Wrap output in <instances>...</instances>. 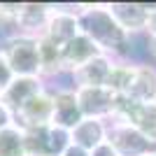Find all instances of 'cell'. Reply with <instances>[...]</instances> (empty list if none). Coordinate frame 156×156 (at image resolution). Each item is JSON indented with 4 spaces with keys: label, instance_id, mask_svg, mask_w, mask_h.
I'll list each match as a JSON object with an SVG mask.
<instances>
[{
    "label": "cell",
    "instance_id": "obj_27",
    "mask_svg": "<svg viewBox=\"0 0 156 156\" xmlns=\"http://www.w3.org/2000/svg\"><path fill=\"white\" fill-rule=\"evenodd\" d=\"M142 156H156V149H151V151H147V154H142Z\"/></svg>",
    "mask_w": 156,
    "mask_h": 156
},
{
    "label": "cell",
    "instance_id": "obj_14",
    "mask_svg": "<svg viewBox=\"0 0 156 156\" xmlns=\"http://www.w3.org/2000/svg\"><path fill=\"white\" fill-rule=\"evenodd\" d=\"M105 137H107V124L103 119H86L84 117L70 130L72 144L82 147L84 151H93L96 147H100L105 142Z\"/></svg>",
    "mask_w": 156,
    "mask_h": 156
},
{
    "label": "cell",
    "instance_id": "obj_26",
    "mask_svg": "<svg viewBox=\"0 0 156 156\" xmlns=\"http://www.w3.org/2000/svg\"><path fill=\"white\" fill-rule=\"evenodd\" d=\"M147 49H149V54L154 56V61H156V35H151V37L147 40Z\"/></svg>",
    "mask_w": 156,
    "mask_h": 156
},
{
    "label": "cell",
    "instance_id": "obj_8",
    "mask_svg": "<svg viewBox=\"0 0 156 156\" xmlns=\"http://www.w3.org/2000/svg\"><path fill=\"white\" fill-rule=\"evenodd\" d=\"M51 14V5L42 2H21V12L14 21V33L28 37H42L47 30V21Z\"/></svg>",
    "mask_w": 156,
    "mask_h": 156
},
{
    "label": "cell",
    "instance_id": "obj_4",
    "mask_svg": "<svg viewBox=\"0 0 156 156\" xmlns=\"http://www.w3.org/2000/svg\"><path fill=\"white\" fill-rule=\"evenodd\" d=\"M107 137L105 142L117 151V156H142L151 151V144L140 135V130L133 128L126 121L119 119H107Z\"/></svg>",
    "mask_w": 156,
    "mask_h": 156
},
{
    "label": "cell",
    "instance_id": "obj_7",
    "mask_svg": "<svg viewBox=\"0 0 156 156\" xmlns=\"http://www.w3.org/2000/svg\"><path fill=\"white\" fill-rule=\"evenodd\" d=\"M79 33H82V28H79V5L75 9H63V7L51 5V14H49V21H47L44 37L63 49Z\"/></svg>",
    "mask_w": 156,
    "mask_h": 156
},
{
    "label": "cell",
    "instance_id": "obj_2",
    "mask_svg": "<svg viewBox=\"0 0 156 156\" xmlns=\"http://www.w3.org/2000/svg\"><path fill=\"white\" fill-rule=\"evenodd\" d=\"M0 51L5 56L7 65L12 68L14 77H40V49L37 37H28L12 33L2 40Z\"/></svg>",
    "mask_w": 156,
    "mask_h": 156
},
{
    "label": "cell",
    "instance_id": "obj_11",
    "mask_svg": "<svg viewBox=\"0 0 156 156\" xmlns=\"http://www.w3.org/2000/svg\"><path fill=\"white\" fill-rule=\"evenodd\" d=\"M44 79L42 77H14L12 84L7 86V91L0 96V100L9 107L12 112H19L33 96L44 91Z\"/></svg>",
    "mask_w": 156,
    "mask_h": 156
},
{
    "label": "cell",
    "instance_id": "obj_10",
    "mask_svg": "<svg viewBox=\"0 0 156 156\" xmlns=\"http://www.w3.org/2000/svg\"><path fill=\"white\" fill-rule=\"evenodd\" d=\"M107 9L114 16V21L130 35V33L144 30L151 5H142V2H110Z\"/></svg>",
    "mask_w": 156,
    "mask_h": 156
},
{
    "label": "cell",
    "instance_id": "obj_17",
    "mask_svg": "<svg viewBox=\"0 0 156 156\" xmlns=\"http://www.w3.org/2000/svg\"><path fill=\"white\" fill-rule=\"evenodd\" d=\"M133 77H135V63H128V61H112L110 75L105 79V89H110L114 96H126L133 84Z\"/></svg>",
    "mask_w": 156,
    "mask_h": 156
},
{
    "label": "cell",
    "instance_id": "obj_1",
    "mask_svg": "<svg viewBox=\"0 0 156 156\" xmlns=\"http://www.w3.org/2000/svg\"><path fill=\"white\" fill-rule=\"evenodd\" d=\"M79 28L86 37L96 42L105 56L110 58L126 56L128 33L114 21L107 5H79Z\"/></svg>",
    "mask_w": 156,
    "mask_h": 156
},
{
    "label": "cell",
    "instance_id": "obj_22",
    "mask_svg": "<svg viewBox=\"0 0 156 156\" xmlns=\"http://www.w3.org/2000/svg\"><path fill=\"white\" fill-rule=\"evenodd\" d=\"M9 126H16V124H14V112L0 100V130L9 128Z\"/></svg>",
    "mask_w": 156,
    "mask_h": 156
},
{
    "label": "cell",
    "instance_id": "obj_25",
    "mask_svg": "<svg viewBox=\"0 0 156 156\" xmlns=\"http://www.w3.org/2000/svg\"><path fill=\"white\" fill-rule=\"evenodd\" d=\"M63 156H89V151H84L82 147H77V144H70V147L63 151Z\"/></svg>",
    "mask_w": 156,
    "mask_h": 156
},
{
    "label": "cell",
    "instance_id": "obj_19",
    "mask_svg": "<svg viewBox=\"0 0 156 156\" xmlns=\"http://www.w3.org/2000/svg\"><path fill=\"white\" fill-rule=\"evenodd\" d=\"M0 156H26L23 149V130L19 126L0 130Z\"/></svg>",
    "mask_w": 156,
    "mask_h": 156
},
{
    "label": "cell",
    "instance_id": "obj_20",
    "mask_svg": "<svg viewBox=\"0 0 156 156\" xmlns=\"http://www.w3.org/2000/svg\"><path fill=\"white\" fill-rule=\"evenodd\" d=\"M47 135H49V149H51V156H63V151L72 144L70 130L58 128V126H49V128H47Z\"/></svg>",
    "mask_w": 156,
    "mask_h": 156
},
{
    "label": "cell",
    "instance_id": "obj_3",
    "mask_svg": "<svg viewBox=\"0 0 156 156\" xmlns=\"http://www.w3.org/2000/svg\"><path fill=\"white\" fill-rule=\"evenodd\" d=\"M112 119L130 124L149 144H156V103H135L128 96H117Z\"/></svg>",
    "mask_w": 156,
    "mask_h": 156
},
{
    "label": "cell",
    "instance_id": "obj_5",
    "mask_svg": "<svg viewBox=\"0 0 156 156\" xmlns=\"http://www.w3.org/2000/svg\"><path fill=\"white\" fill-rule=\"evenodd\" d=\"M51 114H54V93L44 89L37 96H33L19 112H14V124L23 130L44 128V126H51Z\"/></svg>",
    "mask_w": 156,
    "mask_h": 156
},
{
    "label": "cell",
    "instance_id": "obj_18",
    "mask_svg": "<svg viewBox=\"0 0 156 156\" xmlns=\"http://www.w3.org/2000/svg\"><path fill=\"white\" fill-rule=\"evenodd\" d=\"M47 128H21L23 130V149L26 156H51L49 149V135H47Z\"/></svg>",
    "mask_w": 156,
    "mask_h": 156
},
{
    "label": "cell",
    "instance_id": "obj_9",
    "mask_svg": "<svg viewBox=\"0 0 156 156\" xmlns=\"http://www.w3.org/2000/svg\"><path fill=\"white\" fill-rule=\"evenodd\" d=\"M51 93H54L51 126L72 130L84 119L82 110H79V103H77V96H75V89H58V91H51Z\"/></svg>",
    "mask_w": 156,
    "mask_h": 156
},
{
    "label": "cell",
    "instance_id": "obj_23",
    "mask_svg": "<svg viewBox=\"0 0 156 156\" xmlns=\"http://www.w3.org/2000/svg\"><path fill=\"white\" fill-rule=\"evenodd\" d=\"M144 33L147 35H156V5H151V9H149V16H147V26H144Z\"/></svg>",
    "mask_w": 156,
    "mask_h": 156
},
{
    "label": "cell",
    "instance_id": "obj_13",
    "mask_svg": "<svg viewBox=\"0 0 156 156\" xmlns=\"http://www.w3.org/2000/svg\"><path fill=\"white\" fill-rule=\"evenodd\" d=\"M112 61L110 56H96L91 58L89 63H84L82 68H77L75 72H70L72 82H75V89H89V86H105V79L110 75V68H112Z\"/></svg>",
    "mask_w": 156,
    "mask_h": 156
},
{
    "label": "cell",
    "instance_id": "obj_21",
    "mask_svg": "<svg viewBox=\"0 0 156 156\" xmlns=\"http://www.w3.org/2000/svg\"><path fill=\"white\" fill-rule=\"evenodd\" d=\"M12 79H14V72H12V68L7 65L2 51H0V96L7 91V86L12 84Z\"/></svg>",
    "mask_w": 156,
    "mask_h": 156
},
{
    "label": "cell",
    "instance_id": "obj_24",
    "mask_svg": "<svg viewBox=\"0 0 156 156\" xmlns=\"http://www.w3.org/2000/svg\"><path fill=\"white\" fill-rule=\"evenodd\" d=\"M89 156H117V151L112 149L107 142H103L100 147H96L93 151H89Z\"/></svg>",
    "mask_w": 156,
    "mask_h": 156
},
{
    "label": "cell",
    "instance_id": "obj_16",
    "mask_svg": "<svg viewBox=\"0 0 156 156\" xmlns=\"http://www.w3.org/2000/svg\"><path fill=\"white\" fill-rule=\"evenodd\" d=\"M37 49H40V77L42 79H49L65 72L61 47H56L51 40H47L42 35V37H37Z\"/></svg>",
    "mask_w": 156,
    "mask_h": 156
},
{
    "label": "cell",
    "instance_id": "obj_6",
    "mask_svg": "<svg viewBox=\"0 0 156 156\" xmlns=\"http://www.w3.org/2000/svg\"><path fill=\"white\" fill-rule=\"evenodd\" d=\"M75 96H77L79 110H82V117L86 119H112L114 114V105H117V96L105 89V86H89V89H75Z\"/></svg>",
    "mask_w": 156,
    "mask_h": 156
},
{
    "label": "cell",
    "instance_id": "obj_15",
    "mask_svg": "<svg viewBox=\"0 0 156 156\" xmlns=\"http://www.w3.org/2000/svg\"><path fill=\"white\" fill-rule=\"evenodd\" d=\"M126 96L135 103H156V68L135 65V77Z\"/></svg>",
    "mask_w": 156,
    "mask_h": 156
},
{
    "label": "cell",
    "instance_id": "obj_12",
    "mask_svg": "<svg viewBox=\"0 0 156 156\" xmlns=\"http://www.w3.org/2000/svg\"><path fill=\"white\" fill-rule=\"evenodd\" d=\"M61 54H63V68L65 72H75L77 68H82L84 63H89L91 58H96V56H100V49H98V44L93 42L91 37H86L84 33H79L75 40H70L68 44L61 49Z\"/></svg>",
    "mask_w": 156,
    "mask_h": 156
}]
</instances>
